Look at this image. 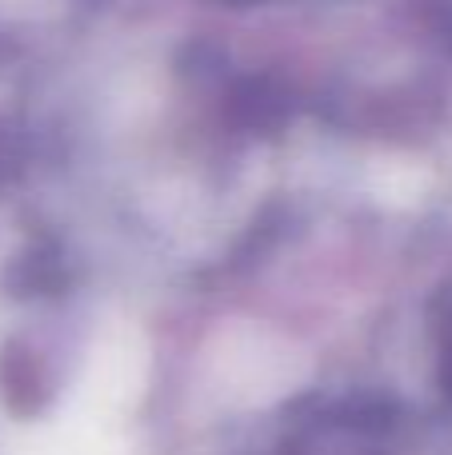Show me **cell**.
Here are the masks:
<instances>
[{"instance_id": "obj_1", "label": "cell", "mask_w": 452, "mask_h": 455, "mask_svg": "<svg viewBox=\"0 0 452 455\" xmlns=\"http://www.w3.org/2000/svg\"><path fill=\"white\" fill-rule=\"evenodd\" d=\"M400 411L389 395L344 392L293 419L280 455H397Z\"/></svg>"}, {"instance_id": "obj_2", "label": "cell", "mask_w": 452, "mask_h": 455, "mask_svg": "<svg viewBox=\"0 0 452 455\" xmlns=\"http://www.w3.org/2000/svg\"><path fill=\"white\" fill-rule=\"evenodd\" d=\"M429 323H432V352H437V392L440 403L452 408V288L437 296Z\"/></svg>"}, {"instance_id": "obj_3", "label": "cell", "mask_w": 452, "mask_h": 455, "mask_svg": "<svg viewBox=\"0 0 452 455\" xmlns=\"http://www.w3.org/2000/svg\"><path fill=\"white\" fill-rule=\"evenodd\" d=\"M12 168H16V144H12V136L0 128V180H4Z\"/></svg>"}]
</instances>
